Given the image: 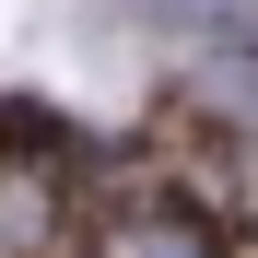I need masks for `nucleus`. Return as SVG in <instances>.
I'll use <instances>...</instances> for the list:
<instances>
[{
    "label": "nucleus",
    "mask_w": 258,
    "mask_h": 258,
    "mask_svg": "<svg viewBox=\"0 0 258 258\" xmlns=\"http://www.w3.org/2000/svg\"><path fill=\"white\" fill-rule=\"evenodd\" d=\"M117 258H200V235H164V223H141V235H117Z\"/></svg>",
    "instance_id": "obj_2"
},
{
    "label": "nucleus",
    "mask_w": 258,
    "mask_h": 258,
    "mask_svg": "<svg viewBox=\"0 0 258 258\" xmlns=\"http://www.w3.org/2000/svg\"><path fill=\"white\" fill-rule=\"evenodd\" d=\"M188 12H200L211 35H235V47H258V0H188Z\"/></svg>",
    "instance_id": "obj_1"
}]
</instances>
